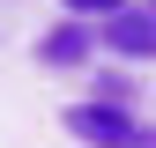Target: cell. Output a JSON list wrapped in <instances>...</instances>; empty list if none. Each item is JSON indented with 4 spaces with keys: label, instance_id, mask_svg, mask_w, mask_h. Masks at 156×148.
<instances>
[{
    "label": "cell",
    "instance_id": "1",
    "mask_svg": "<svg viewBox=\"0 0 156 148\" xmlns=\"http://www.w3.org/2000/svg\"><path fill=\"white\" fill-rule=\"evenodd\" d=\"M67 133L82 141V148H156V126L126 119L119 104H74L67 111Z\"/></svg>",
    "mask_w": 156,
    "mask_h": 148
},
{
    "label": "cell",
    "instance_id": "2",
    "mask_svg": "<svg viewBox=\"0 0 156 148\" xmlns=\"http://www.w3.org/2000/svg\"><path fill=\"white\" fill-rule=\"evenodd\" d=\"M104 45L119 59H156V8H119L104 15Z\"/></svg>",
    "mask_w": 156,
    "mask_h": 148
},
{
    "label": "cell",
    "instance_id": "3",
    "mask_svg": "<svg viewBox=\"0 0 156 148\" xmlns=\"http://www.w3.org/2000/svg\"><path fill=\"white\" fill-rule=\"evenodd\" d=\"M89 45H97V30L89 22H67V30H52L45 45H37V59H45V67H82Z\"/></svg>",
    "mask_w": 156,
    "mask_h": 148
},
{
    "label": "cell",
    "instance_id": "4",
    "mask_svg": "<svg viewBox=\"0 0 156 148\" xmlns=\"http://www.w3.org/2000/svg\"><path fill=\"white\" fill-rule=\"evenodd\" d=\"M60 8L74 15V22H89V15H119V8H126V0H60Z\"/></svg>",
    "mask_w": 156,
    "mask_h": 148
},
{
    "label": "cell",
    "instance_id": "5",
    "mask_svg": "<svg viewBox=\"0 0 156 148\" xmlns=\"http://www.w3.org/2000/svg\"><path fill=\"white\" fill-rule=\"evenodd\" d=\"M149 8H156V0H149Z\"/></svg>",
    "mask_w": 156,
    "mask_h": 148
}]
</instances>
